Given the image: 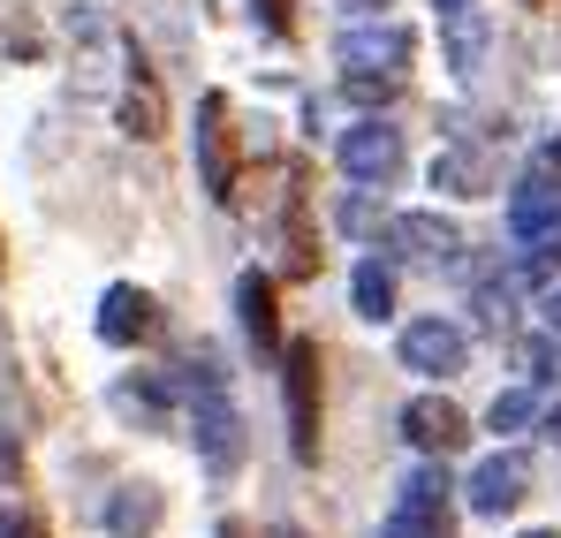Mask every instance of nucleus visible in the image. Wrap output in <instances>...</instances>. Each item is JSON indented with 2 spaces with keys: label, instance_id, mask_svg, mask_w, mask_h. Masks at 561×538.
<instances>
[{
  "label": "nucleus",
  "instance_id": "1",
  "mask_svg": "<svg viewBox=\"0 0 561 538\" xmlns=\"http://www.w3.org/2000/svg\"><path fill=\"white\" fill-rule=\"evenodd\" d=\"M327 357H319V342L304 334V342H288L280 350V394H288V455L296 462H319V402H327Z\"/></svg>",
  "mask_w": 561,
  "mask_h": 538
},
{
  "label": "nucleus",
  "instance_id": "2",
  "mask_svg": "<svg viewBox=\"0 0 561 538\" xmlns=\"http://www.w3.org/2000/svg\"><path fill=\"white\" fill-rule=\"evenodd\" d=\"M197 182L213 205H236V182H243V160H236V122H228V91H205L197 99Z\"/></svg>",
  "mask_w": 561,
  "mask_h": 538
},
{
  "label": "nucleus",
  "instance_id": "3",
  "mask_svg": "<svg viewBox=\"0 0 561 538\" xmlns=\"http://www.w3.org/2000/svg\"><path fill=\"white\" fill-rule=\"evenodd\" d=\"M190 440H197V462L213 470V478H228L236 462H243V410L228 402V387H197L190 394Z\"/></svg>",
  "mask_w": 561,
  "mask_h": 538
},
{
  "label": "nucleus",
  "instance_id": "4",
  "mask_svg": "<svg viewBox=\"0 0 561 538\" xmlns=\"http://www.w3.org/2000/svg\"><path fill=\"white\" fill-rule=\"evenodd\" d=\"M410 54H417V31L410 23H357L334 46L342 77H410Z\"/></svg>",
  "mask_w": 561,
  "mask_h": 538
},
{
  "label": "nucleus",
  "instance_id": "5",
  "mask_svg": "<svg viewBox=\"0 0 561 538\" xmlns=\"http://www.w3.org/2000/svg\"><path fill=\"white\" fill-rule=\"evenodd\" d=\"M394 524H410L417 538H456V485H448L440 462H425V470L402 478V493H394Z\"/></svg>",
  "mask_w": 561,
  "mask_h": 538
},
{
  "label": "nucleus",
  "instance_id": "6",
  "mask_svg": "<svg viewBox=\"0 0 561 538\" xmlns=\"http://www.w3.org/2000/svg\"><path fill=\"white\" fill-rule=\"evenodd\" d=\"M470 364V334L456 319H410L402 327V371H425V379H456Z\"/></svg>",
  "mask_w": 561,
  "mask_h": 538
},
{
  "label": "nucleus",
  "instance_id": "7",
  "mask_svg": "<svg viewBox=\"0 0 561 538\" xmlns=\"http://www.w3.org/2000/svg\"><path fill=\"white\" fill-rule=\"evenodd\" d=\"M334 160H342V175H350V182L379 190V182L402 175V129H387V122H357V129H342Z\"/></svg>",
  "mask_w": 561,
  "mask_h": 538
},
{
  "label": "nucleus",
  "instance_id": "8",
  "mask_svg": "<svg viewBox=\"0 0 561 538\" xmlns=\"http://www.w3.org/2000/svg\"><path fill=\"white\" fill-rule=\"evenodd\" d=\"M122 129H129L137 145L168 137V91H160L152 61H145L137 46H122Z\"/></svg>",
  "mask_w": 561,
  "mask_h": 538
},
{
  "label": "nucleus",
  "instance_id": "9",
  "mask_svg": "<svg viewBox=\"0 0 561 538\" xmlns=\"http://www.w3.org/2000/svg\"><path fill=\"white\" fill-rule=\"evenodd\" d=\"M524 493H531V462H524L516 448L485 455V462H478V470L463 478L470 516H508V508H524Z\"/></svg>",
  "mask_w": 561,
  "mask_h": 538
},
{
  "label": "nucleus",
  "instance_id": "10",
  "mask_svg": "<svg viewBox=\"0 0 561 538\" xmlns=\"http://www.w3.org/2000/svg\"><path fill=\"white\" fill-rule=\"evenodd\" d=\"M387 243L402 259H417V266H456L463 259V228L448 213H394L387 220Z\"/></svg>",
  "mask_w": 561,
  "mask_h": 538
},
{
  "label": "nucleus",
  "instance_id": "11",
  "mask_svg": "<svg viewBox=\"0 0 561 538\" xmlns=\"http://www.w3.org/2000/svg\"><path fill=\"white\" fill-rule=\"evenodd\" d=\"M152 334H160V304H152L137 281H114V288L99 296V342L137 350V342H152Z\"/></svg>",
  "mask_w": 561,
  "mask_h": 538
},
{
  "label": "nucleus",
  "instance_id": "12",
  "mask_svg": "<svg viewBox=\"0 0 561 538\" xmlns=\"http://www.w3.org/2000/svg\"><path fill=\"white\" fill-rule=\"evenodd\" d=\"M236 311H243V334H251V350L259 357H280L288 342H280V304H274V281L251 266L243 281H236Z\"/></svg>",
  "mask_w": 561,
  "mask_h": 538
},
{
  "label": "nucleus",
  "instance_id": "13",
  "mask_svg": "<svg viewBox=\"0 0 561 538\" xmlns=\"http://www.w3.org/2000/svg\"><path fill=\"white\" fill-rule=\"evenodd\" d=\"M402 433H410L425 455H448V448H463L470 425H463V410H456L448 394H417V402L402 410Z\"/></svg>",
  "mask_w": 561,
  "mask_h": 538
},
{
  "label": "nucleus",
  "instance_id": "14",
  "mask_svg": "<svg viewBox=\"0 0 561 538\" xmlns=\"http://www.w3.org/2000/svg\"><path fill=\"white\" fill-rule=\"evenodd\" d=\"M554 220H561V182L554 175H524L508 190V228H516L524 243H539Z\"/></svg>",
  "mask_w": 561,
  "mask_h": 538
},
{
  "label": "nucleus",
  "instance_id": "15",
  "mask_svg": "<svg viewBox=\"0 0 561 538\" xmlns=\"http://www.w3.org/2000/svg\"><path fill=\"white\" fill-rule=\"evenodd\" d=\"M485 38H493L485 8H448V15H440V46H448V69H456L463 84L485 69Z\"/></svg>",
  "mask_w": 561,
  "mask_h": 538
},
{
  "label": "nucleus",
  "instance_id": "16",
  "mask_svg": "<svg viewBox=\"0 0 561 538\" xmlns=\"http://www.w3.org/2000/svg\"><path fill=\"white\" fill-rule=\"evenodd\" d=\"M160 516H168V501H160V485H114V501H106V531L114 538H152L160 531Z\"/></svg>",
  "mask_w": 561,
  "mask_h": 538
},
{
  "label": "nucleus",
  "instance_id": "17",
  "mask_svg": "<svg viewBox=\"0 0 561 538\" xmlns=\"http://www.w3.org/2000/svg\"><path fill=\"white\" fill-rule=\"evenodd\" d=\"M433 190H448V197H493V160L470 152V145H448L433 160Z\"/></svg>",
  "mask_w": 561,
  "mask_h": 538
},
{
  "label": "nucleus",
  "instance_id": "18",
  "mask_svg": "<svg viewBox=\"0 0 561 538\" xmlns=\"http://www.w3.org/2000/svg\"><path fill=\"white\" fill-rule=\"evenodd\" d=\"M114 417H129V425H152V433H168V387L160 379H114Z\"/></svg>",
  "mask_w": 561,
  "mask_h": 538
},
{
  "label": "nucleus",
  "instance_id": "19",
  "mask_svg": "<svg viewBox=\"0 0 561 538\" xmlns=\"http://www.w3.org/2000/svg\"><path fill=\"white\" fill-rule=\"evenodd\" d=\"M350 304H357V319H394V273L379 266V259H365V266L350 273Z\"/></svg>",
  "mask_w": 561,
  "mask_h": 538
},
{
  "label": "nucleus",
  "instance_id": "20",
  "mask_svg": "<svg viewBox=\"0 0 561 538\" xmlns=\"http://www.w3.org/2000/svg\"><path fill=\"white\" fill-rule=\"evenodd\" d=\"M531 417H539V394H531V387H508V394H493V410H485L493 433H524Z\"/></svg>",
  "mask_w": 561,
  "mask_h": 538
},
{
  "label": "nucleus",
  "instance_id": "21",
  "mask_svg": "<svg viewBox=\"0 0 561 538\" xmlns=\"http://www.w3.org/2000/svg\"><path fill=\"white\" fill-rule=\"evenodd\" d=\"M554 342H561L554 327H547L539 342H524V371H531V379H561V350H554Z\"/></svg>",
  "mask_w": 561,
  "mask_h": 538
},
{
  "label": "nucleus",
  "instance_id": "22",
  "mask_svg": "<svg viewBox=\"0 0 561 538\" xmlns=\"http://www.w3.org/2000/svg\"><path fill=\"white\" fill-rule=\"evenodd\" d=\"M334 220H342V236H379V205H373V197H342Z\"/></svg>",
  "mask_w": 561,
  "mask_h": 538
},
{
  "label": "nucleus",
  "instance_id": "23",
  "mask_svg": "<svg viewBox=\"0 0 561 538\" xmlns=\"http://www.w3.org/2000/svg\"><path fill=\"white\" fill-rule=\"evenodd\" d=\"M342 91H350L357 106H387V99L402 91V77H342Z\"/></svg>",
  "mask_w": 561,
  "mask_h": 538
},
{
  "label": "nucleus",
  "instance_id": "24",
  "mask_svg": "<svg viewBox=\"0 0 561 538\" xmlns=\"http://www.w3.org/2000/svg\"><path fill=\"white\" fill-rule=\"evenodd\" d=\"M0 38H8V54H23V61H31V54H38V46H46V38H38V23H31V15H23V8H15V15H8V31H0Z\"/></svg>",
  "mask_w": 561,
  "mask_h": 538
},
{
  "label": "nucleus",
  "instance_id": "25",
  "mask_svg": "<svg viewBox=\"0 0 561 538\" xmlns=\"http://www.w3.org/2000/svg\"><path fill=\"white\" fill-rule=\"evenodd\" d=\"M547 266H561V220H554V228H547V236H539V243H531V266H524V273L539 281V273H547Z\"/></svg>",
  "mask_w": 561,
  "mask_h": 538
},
{
  "label": "nucleus",
  "instance_id": "26",
  "mask_svg": "<svg viewBox=\"0 0 561 538\" xmlns=\"http://www.w3.org/2000/svg\"><path fill=\"white\" fill-rule=\"evenodd\" d=\"M0 538H46V524L31 508H0Z\"/></svg>",
  "mask_w": 561,
  "mask_h": 538
},
{
  "label": "nucleus",
  "instance_id": "27",
  "mask_svg": "<svg viewBox=\"0 0 561 538\" xmlns=\"http://www.w3.org/2000/svg\"><path fill=\"white\" fill-rule=\"evenodd\" d=\"M0 485H23V448L0 440Z\"/></svg>",
  "mask_w": 561,
  "mask_h": 538
},
{
  "label": "nucleus",
  "instance_id": "28",
  "mask_svg": "<svg viewBox=\"0 0 561 538\" xmlns=\"http://www.w3.org/2000/svg\"><path fill=\"white\" fill-rule=\"evenodd\" d=\"M259 15H266V31H280V38H288V23H296L288 0H259Z\"/></svg>",
  "mask_w": 561,
  "mask_h": 538
},
{
  "label": "nucleus",
  "instance_id": "29",
  "mask_svg": "<svg viewBox=\"0 0 561 538\" xmlns=\"http://www.w3.org/2000/svg\"><path fill=\"white\" fill-rule=\"evenodd\" d=\"M220 538H251V524H243V516H228V524H220Z\"/></svg>",
  "mask_w": 561,
  "mask_h": 538
},
{
  "label": "nucleus",
  "instance_id": "30",
  "mask_svg": "<svg viewBox=\"0 0 561 538\" xmlns=\"http://www.w3.org/2000/svg\"><path fill=\"white\" fill-rule=\"evenodd\" d=\"M547 327H554V334H561V288H554V296H547Z\"/></svg>",
  "mask_w": 561,
  "mask_h": 538
},
{
  "label": "nucleus",
  "instance_id": "31",
  "mask_svg": "<svg viewBox=\"0 0 561 538\" xmlns=\"http://www.w3.org/2000/svg\"><path fill=\"white\" fill-rule=\"evenodd\" d=\"M379 538H417V531H410V524H394V516H387V531H379Z\"/></svg>",
  "mask_w": 561,
  "mask_h": 538
},
{
  "label": "nucleus",
  "instance_id": "32",
  "mask_svg": "<svg viewBox=\"0 0 561 538\" xmlns=\"http://www.w3.org/2000/svg\"><path fill=\"white\" fill-rule=\"evenodd\" d=\"M342 8H350V15H373V8H379V0H342Z\"/></svg>",
  "mask_w": 561,
  "mask_h": 538
},
{
  "label": "nucleus",
  "instance_id": "33",
  "mask_svg": "<svg viewBox=\"0 0 561 538\" xmlns=\"http://www.w3.org/2000/svg\"><path fill=\"white\" fill-rule=\"evenodd\" d=\"M433 8H440V15H448V8H478V0H433Z\"/></svg>",
  "mask_w": 561,
  "mask_h": 538
},
{
  "label": "nucleus",
  "instance_id": "34",
  "mask_svg": "<svg viewBox=\"0 0 561 538\" xmlns=\"http://www.w3.org/2000/svg\"><path fill=\"white\" fill-rule=\"evenodd\" d=\"M524 538H561V531H524Z\"/></svg>",
  "mask_w": 561,
  "mask_h": 538
},
{
  "label": "nucleus",
  "instance_id": "35",
  "mask_svg": "<svg viewBox=\"0 0 561 538\" xmlns=\"http://www.w3.org/2000/svg\"><path fill=\"white\" fill-rule=\"evenodd\" d=\"M274 538H304V531H274Z\"/></svg>",
  "mask_w": 561,
  "mask_h": 538
},
{
  "label": "nucleus",
  "instance_id": "36",
  "mask_svg": "<svg viewBox=\"0 0 561 538\" xmlns=\"http://www.w3.org/2000/svg\"><path fill=\"white\" fill-rule=\"evenodd\" d=\"M0 266H8V251H0Z\"/></svg>",
  "mask_w": 561,
  "mask_h": 538
}]
</instances>
